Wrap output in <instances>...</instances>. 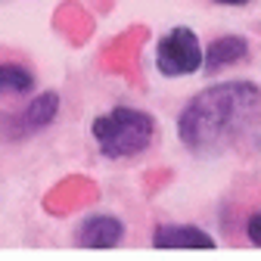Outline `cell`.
I'll return each instance as SVG.
<instances>
[{
  "label": "cell",
  "mask_w": 261,
  "mask_h": 261,
  "mask_svg": "<svg viewBox=\"0 0 261 261\" xmlns=\"http://www.w3.org/2000/svg\"><path fill=\"white\" fill-rule=\"evenodd\" d=\"M261 124V87L224 81L199 90L177 115V137L196 159H221Z\"/></svg>",
  "instance_id": "obj_1"
},
{
  "label": "cell",
  "mask_w": 261,
  "mask_h": 261,
  "mask_svg": "<svg viewBox=\"0 0 261 261\" xmlns=\"http://www.w3.org/2000/svg\"><path fill=\"white\" fill-rule=\"evenodd\" d=\"M90 137L103 159H130L152 146L155 121L134 106H115L112 112L90 121Z\"/></svg>",
  "instance_id": "obj_2"
},
{
  "label": "cell",
  "mask_w": 261,
  "mask_h": 261,
  "mask_svg": "<svg viewBox=\"0 0 261 261\" xmlns=\"http://www.w3.org/2000/svg\"><path fill=\"white\" fill-rule=\"evenodd\" d=\"M155 69L165 78H184L202 69V44L190 25H174L155 44Z\"/></svg>",
  "instance_id": "obj_3"
},
{
  "label": "cell",
  "mask_w": 261,
  "mask_h": 261,
  "mask_svg": "<svg viewBox=\"0 0 261 261\" xmlns=\"http://www.w3.org/2000/svg\"><path fill=\"white\" fill-rule=\"evenodd\" d=\"M56 115H59V93L44 90L19 112H0V137L10 143L28 140V137L41 134L44 127H50L56 121Z\"/></svg>",
  "instance_id": "obj_4"
},
{
  "label": "cell",
  "mask_w": 261,
  "mask_h": 261,
  "mask_svg": "<svg viewBox=\"0 0 261 261\" xmlns=\"http://www.w3.org/2000/svg\"><path fill=\"white\" fill-rule=\"evenodd\" d=\"M121 240H124V221L115 215H87L75 230V243L81 249H115Z\"/></svg>",
  "instance_id": "obj_5"
},
{
  "label": "cell",
  "mask_w": 261,
  "mask_h": 261,
  "mask_svg": "<svg viewBox=\"0 0 261 261\" xmlns=\"http://www.w3.org/2000/svg\"><path fill=\"white\" fill-rule=\"evenodd\" d=\"M152 246L155 249H202V252L218 249L215 237L196 224H159L152 233Z\"/></svg>",
  "instance_id": "obj_6"
},
{
  "label": "cell",
  "mask_w": 261,
  "mask_h": 261,
  "mask_svg": "<svg viewBox=\"0 0 261 261\" xmlns=\"http://www.w3.org/2000/svg\"><path fill=\"white\" fill-rule=\"evenodd\" d=\"M246 56H249V41L243 35H221L208 44V50H202V72L215 75L221 69L243 62Z\"/></svg>",
  "instance_id": "obj_7"
},
{
  "label": "cell",
  "mask_w": 261,
  "mask_h": 261,
  "mask_svg": "<svg viewBox=\"0 0 261 261\" xmlns=\"http://www.w3.org/2000/svg\"><path fill=\"white\" fill-rule=\"evenodd\" d=\"M35 72L19 62H0V96H25L35 90Z\"/></svg>",
  "instance_id": "obj_8"
},
{
  "label": "cell",
  "mask_w": 261,
  "mask_h": 261,
  "mask_svg": "<svg viewBox=\"0 0 261 261\" xmlns=\"http://www.w3.org/2000/svg\"><path fill=\"white\" fill-rule=\"evenodd\" d=\"M246 233H249V243L261 249V212H255V215L246 221Z\"/></svg>",
  "instance_id": "obj_9"
},
{
  "label": "cell",
  "mask_w": 261,
  "mask_h": 261,
  "mask_svg": "<svg viewBox=\"0 0 261 261\" xmlns=\"http://www.w3.org/2000/svg\"><path fill=\"white\" fill-rule=\"evenodd\" d=\"M212 4H221V7H246L252 0H212Z\"/></svg>",
  "instance_id": "obj_10"
}]
</instances>
